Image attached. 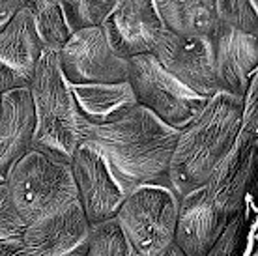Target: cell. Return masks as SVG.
Segmentation results:
<instances>
[{"mask_svg":"<svg viewBox=\"0 0 258 256\" xmlns=\"http://www.w3.org/2000/svg\"><path fill=\"white\" fill-rule=\"evenodd\" d=\"M243 112L245 99L219 92L180 131L168 167L170 187L180 199L204 185L230 154L243 125Z\"/></svg>","mask_w":258,"mask_h":256,"instance_id":"obj_2","label":"cell"},{"mask_svg":"<svg viewBox=\"0 0 258 256\" xmlns=\"http://www.w3.org/2000/svg\"><path fill=\"white\" fill-rule=\"evenodd\" d=\"M101 26L112 49L125 60L137 54H152L165 32L154 0H114Z\"/></svg>","mask_w":258,"mask_h":256,"instance_id":"obj_12","label":"cell"},{"mask_svg":"<svg viewBox=\"0 0 258 256\" xmlns=\"http://www.w3.org/2000/svg\"><path fill=\"white\" fill-rule=\"evenodd\" d=\"M157 256H187V254H185V252H183V250H181L176 243H172V245H168L167 249L163 250L161 254H157Z\"/></svg>","mask_w":258,"mask_h":256,"instance_id":"obj_25","label":"cell"},{"mask_svg":"<svg viewBox=\"0 0 258 256\" xmlns=\"http://www.w3.org/2000/svg\"><path fill=\"white\" fill-rule=\"evenodd\" d=\"M70 86L79 114L84 122L92 125L116 122L135 105H139L129 81L70 84Z\"/></svg>","mask_w":258,"mask_h":256,"instance_id":"obj_16","label":"cell"},{"mask_svg":"<svg viewBox=\"0 0 258 256\" xmlns=\"http://www.w3.org/2000/svg\"><path fill=\"white\" fill-rule=\"evenodd\" d=\"M23 8L21 0H0V30L15 17V13Z\"/></svg>","mask_w":258,"mask_h":256,"instance_id":"obj_23","label":"cell"},{"mask_svg":"<svg viewBox=\"0 0 258 256\" xmlns=\"http://www.w3.org/2000/svg\"><path fill=\"white\" fill-rule=\"evenodd\" d=\"M21 2L32 17L34 28L38 32L43 49L58 52L71 36L60 2L58 0H21Z\"/></svg>","mask_w":258,"mask_h":256,"instance_id":"obj_18","label":"cell"},{"mask_svg":"<svg viewBox=\"0 0 258 256\" xmlns=\"http://www.w3.org/2000/svg\"><path fill=\"white\" fill-rule=\"evenodd\" d=\"M0 256H25L21 250L19 237L0 239Z\"/></svg>","mask_w":258,"mask_h":256,"instance_id":"obj_24","label":"cell"},{"mask_svg":"<svg viewBox=\"0 0 258 256\" xmlns=\"http://www.w3.org/2000/svg\"><path fill=\"white\" fill-rule=\"evenodd\" d=\"M127 81L137 103L178 131L185 127L208 101L172 77L154 54L129 58Z\"/></svg>","mask_w":258,"mask_h":256,"instance_id":"obj_6","label":"cell"},{"mask_svg":"<svg viewBox=\"0 0 258 256\" xmlns=\"http://www.w3.org/2000/svg\"><path fill=\"white\" fill-rule=\"evenodd\" d=\"M92 224L79 200L25 224L19 236L25 256H84Z\"/></svg>","mask_w":258,"mask_h":256,"instance_id":"obj_8","label":"cell"},{"mask_svg":"<svg viewBox=\"0 0 258 256\" xmlns=\"http://www.w3.org/2000/svg\"><path fill=\"white\" fill-rule=\"evenodd\" d=\"M178 137V129L142 105L105 125H92L81 118V144L103 157L125 195L144 185L170 187L168 167Z\"/></svg>","mask_w":258,"mask_h":256,"instance_id":"obj_1","label":"cell"},{"mask_svg":"<svg viewBox=\"0 0 258 256\" xmlns=\"http://www.w3.org/2000/svg\"><path fill=\"white\" fill-rule=\"evenodd\" d=\"M34 107L28 88L0 96V183L8 170L32 148Z\"/></svg>","mask_w":258,"mask_h":256,"instance_id":"obj_15","label":"cell"},{"mask_svg":"<svg viewBox=\"0 0 258 256\" xmlns=\"http://www.w3.org/2000/svg\"><path fill=\"white\" fill-rule=\"evenodd\" d=\"M10 197L25 223L56 212L77 200L70 163L28 150L6 174Z\"/></svg>","mask_w":258,"mask_h":256,"instance_id":"obj_4","label":"cell"},{"mask_svg":"<svg viewBox=\"0 0 258 256\" xmlns=\"http://www.w3.org/2000/svg\"><path fill=\"white\" fill-rule=\"evenodd\" d=\"M58 64L70 84L120 83L129 73V60L112 49L101 25L71 32L58 51Z\"/></svg>","mask_w":258,"mask_h":256,"instance_id":"obj_7","label":"cell"},{"mask_svg":"<svg viewBox=\"0 0 258 256\" xmlns=\"http://www.w3.org/2000/svg\"><path fill=\"white\" fill-rule=\"evenodd\" d=\"M43 51L30 13L21 8L0 30V96L28 88Z\"/></svg>","mask_w":258,"mask_h":256,"instance_id":"obj_14","label":"cell"},{"mask_svg":"<svg viewBox=\"0 0 258 256\" xmlns=\"http://www.w3.org/2000/svg\"><path fill=\"white\" fill-rule=\"evenodd\" d=\"M180 197L172 187L144 185L129 193L114 221L141 256H157L174 243Z\"/></svg>","mask_w":258,"mask_h":256,"instance_id":"obj_5","label":"cell"},{"mask_svg":"<svg viewBox=\"0 0 258 256\" xmlns=\"http://www.w3.org/2000/svg\"><path fill=\"white\" fill-rule=\"evenodd\" d=\"M25 224L26 223L19 215L12 197H10L6 183L2 181L0 183V239L19 237Z\"/></svg>","mask_w":258,"mask_h":256,"instance_id":"obj_22","label":"cell"},{"mask_svg":"<svg viewBox=\"0 0 258 256\" xmlns=\"http://www.w3.org/2000/svg\"><path fill=\"white\" fill-rule=\"evenodd\" d=\"M28 94L34 107V139L30 150L70 163L81 144V114L71 86L58 64V52L43 51L39 56Z\"/></svg>","mask_w":258,"mask_h":256,"instance_id":"obj_3","label":"cell"},{"mask_svg":"<svg viewBox=\"0 0 258 256\" xmlns=\"http://www.w3.org/2000/svg\"><path fill=\"white\" fill-rule=\"evenodd\" d=\"M77 200L90 224L114 219L118 208L127 197L110 174L107 163L90 146L79 144L70 161Z\"/></svg>","mask_w":258,"mask_h":256,"instance_id":"obj_10","label":"cell"},{"mask_svg":"<svg viewBox=\"0 0 258 256\" xmlns=\"http://www.w3.org/2000/svg\"><path fill=\"white\" fill-rule=\"evenodd\" d=\"M210 47L219 90L245 99L249 84L256 77L258 36L219 23L210 36Z\"/></svg>","mask_w":258,"mask_h":256,"instance_id":"obj_13","label":"cell"},{"mask_svg":"<svg viewBox=\"0 0 258 256\" xmlns=\"http://www.w3.org/2000/svg\"><path fill=\"white\" fill-rule=\"evenodd\" d=\"M152 54L172 77L200 97L210 99L221 92L213 70L210 38L181 36L165 28Z\"/></svg>","mask_w":258,"mask_h":256,"instance_id":"obj_9","label":"cell"},{"mask_svg":"<svg viewBox=\"0 0 258 256\" xmlns=\"http://www.w3.org/2000/svg\"><path fill=\"white\" fill-rule=\"evenodd\" d=\"M256 0H215L217 21L221 25L258 36Z\"/></svg>","mask_w":258,"mask_h":256,"instance_id":"obj_21","label":"cell"},{"mask_svg":"<svg viewBox=\"0 0 258 256\" xmlns=\"http://www.w3.org/2000/svg\"><path fill=\"white\" fill-rule=\"evenodd\" d=\"M70 32L103 25L114 0H58Z\"/></svg>","mask_w":258,"mask_h":256,"instance_id":"obj_20","label":"cell"},{"mask_svg":"<svg viewBox=\"0 0 258 256\" xmlns=\"http://www.w3.org/2000/svg\"><path fill=\"white\" fill-rule=\"evenodd\" d=\"M84 256H141L123 236L114 219L92 224Z\"/></svg>","mask_w":258,"mask_h":256,"instance_id":"obj_19","label":"cell"},{"mask_svg":"<svg viewBox=\"0 0 258 256\" xmlns=\"http://www.w3.org/2000/svg\"><path fill=\"white\" fill-rule=\"evenodd\" d=\"M230 213L217 202L206 185L180 199L174 243L187 256H210L228 223Z\"/></svg>","mask_w":258,"mask_h":256,"instance_id":"obj_11","label":"cell"},{"mask_svg":"<svg viewBox=\"0 0 258 256\" xmlns=\"http://www.w3.org/2000/svg\"><path fill=\"white\" fill-rule=\"evenodd\" d=\"M167 30L181 36L210 38L219 25L215 0H154Z\"/></svg>","mask_w":258,"mask_h":256,"instance_id":"obj_17","label":"cell"}]
</instances>
